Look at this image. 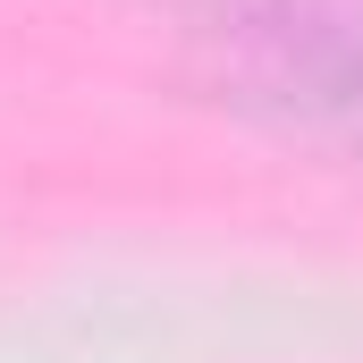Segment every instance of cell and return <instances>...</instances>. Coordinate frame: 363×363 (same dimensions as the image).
Instances as JSON below:
<instances>
[{"instance_id":"1","label":"cell","mask_w":363,"mask_h":363,"mask_svg":"<svg viewBox=\"0 0 363 363\" xmlns=\"http://www.w3.org/2000/svg\"><path fill=\"white\" fill-rule=\"evenodd\" d=\"M211 77L279 127L363 161V0H152Z\"/></svg>"}]
</instances>
